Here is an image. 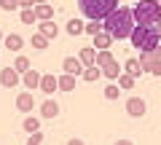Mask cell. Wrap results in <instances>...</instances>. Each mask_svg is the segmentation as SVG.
<instances>
[{"label":"cell","mask_w":161,"mask_h":145,"mask_svg":"<svg viewBox=\"0 0 161 145\" xmlns=\"http://www.w3.org/2000/svg\"><path fill=\"white\" fill-rule=\"evenodd\" d=\"M35 16H38V22H51V19H54V6H51V3H40V6H35Z\"/></svg>","instance_id":"12"},{"label":"cell","mask_w":161,"mask_h":145,"mask_svg":"<svg viewBox=\"0 0 161 145\" xmlns=\"http://www.w3.org/2000/svg\"><path fill=\"white\" fill-rule=\"evenodd\" d=\"M24 132H30V134L40 132V121L35 116H27V118H24Z\"/></svg>","instance_id":"23"},{"label":"cell","mask_w":161,"mask_h":145,"mask_svg":"<svg viewBox=\"0 0 161 145\" xmlns=\"http://www.w3.org/2000/svg\"><path fill=\"white\" fill-rule=\"evenodd\" d=\"M80 62H83V67H94L97 64V48H92V46H86V48H80Z\"/></svg>","instance_id":"14"},{"label":"cell","mask_w":161,"mask_h":145,"mask_svg":"<svg viewBox=\"0 0 161 145\" xmlns=\"http://www.w3.org/2000/svg\"><path fill=\"white\" fill-rule=\"evenodd\" d=\"M32 46L38 48V51H43V48H48V38H46V35H40V32H35L32 35Z\"/></svg>","instance_id":"25"},{"label":"cell","mask_w":161,"mask_h":145,"mask_svg":"<svg viewBox=\"0 0 161 145\" xmlns=\"http://www.w3.org/2000/svg\"><path fill=\"white\" fill-rule=\"evenodd\" d=\"M3 41H6V35H3V30H0V43H3Z\"/></svg>","instance_id":"35"},{"label":"cell","mask_w":161,"mask_h":145,"mask_svg":"<svg viewBox=\"0 0 161 145\" xmlns=\"http://www.w3.org/2000/svg\"><path fill=\"white\" fill-rule=\"evenodd\" d=\"M57 32H59V27L54 24V19H51V22H40V35H46L48 41L57 38Z\"/></svg>","instance_id":"19"},{"label":"cell","mask_w":161,"mask_h":145,"mask_svg":"<svg viewBox=\"0 0 161 145\" xmlns=\"http://www.w3.org/2000/svg\"><path fill=\"white\" fill-rule=\"evenodd\" d=\"M99 75H102V67H97V64H94V67H86V70H83V75H80V78H83V81H89V83H94Z\"/></svg>","instance_id":"22"},{"label":"cell","mask_w":161,"mask_h":145,"mask_svg":"<svg viewBox=\"0 0 161 145\" xmlns=\"http://www.w3.org/2000/svg\"><path fill=\"white\" fill-rule=\"evenodd\" d=\"M38 16H35V8H24L22 11V24H35Z\"/></svg>","instance_id":"27"},{"label":"cell","mask_w":161,"mask_h":145,"mask_svg":"<svg viewBox=\"0 0 161 145\" xmlns=\"http://www.w3.org/2000/svg\"><path fill=\"white\" fill-rule=\"evenodd\" d=\"M3 46L8 48V51H22V46H24V38L22 35H6V41H3Z\"/></svg>","instance_id":"15"},{"label":"cell","mask_w":161,"mask_h":145,"mask_svg":"<svg viewBox=\"0 0 161 145\" xmlns=\"http://www.w3.org/2000/svg\"><path fill=\"white\" fill-rule=\"evenodd\" d=\"M124 70H126V75H132V78H137V75H142V73H145L142 64H140V59H126Z\"/></svg>","instance_id":"18"},{"label":"cell","mask_w":161,"mask_h":145,"mask_svg":"<svg viewBox=\"0 0 161 145\" xmlns=\"http://www.w3.org/2000/svg\"><path fill=\"white\" fill-rule=\"evenodd\" d=\"M16 108H19L22 113H30V110L35 108V97H32L30 92H22V94L16 97Z\"/></svg>","instance_id":"10"},{"label":"cell","mask_w":161,"mask_h":145,"mask_svg":"<svg viewBox=\"0 0 161 145\" xmlns=\"http://www.w3.org/2000/svg\"><path fill=\"white\" fill-rule=\"evenodd\" d=\"M158 6H161V3H158Z\"/></svg>","instance_id":"39"},{"label":"cell","mask_w":161,"mask_h":145,"mask_svg":"<svg viewBox=\"0 0 161 145\" xmlns=\"http://www.w3.org/2000/svg\"><path fill=\"white\" fill-rule=\"evenodd\" d=\"M40 142H43V132H35L27 137V145H40Z\"/></svg>","instance_id":"31"},{"label":"cell","mask_w":161,"mask_h":145,"mask_svg":"<svg viewBox=\"0 0 161 145\" xmlns=\"http://www.w3.org/2000/svg\"><path fill=\"white\" fill-rule=\"evenodd\" d=\"M102 30H105V24H102V22H89V24H86V32L92 35V38H94V35H99Z\"/></svg>","instance_id":"28"},{"label":"cell","mask_w":161,"mask_h":145,"mask_svg":"<svg viewBox=\"0 0 161 145\" xmlns=\"http://www.w3.org/2000/svg\"><path fill=\"white\" fill-rule=\"evenodd\" d=\"M67 145H83V140H78V137H73V140H67Z\"/></svg>","instance_id":"32"},{"label":"cell","mask_w":161,"mask_h":145,"mask_svg":"<svg viewBox=\"0 0 161 145\" xmlns=\"http://www.w3.org/2000/svg\"><path fill=\"white\" fill-rule=\"evenodd\" d=\"M67 32H70V35H73V38H75V35L86 32V24L80 22V19H70V22H67Z\"/></svg>","instance_id":"21"},{"label":"cell","mask_w":161,"mask_h":145,"mask_svg":"<svg viewBox=\"0 0 161 145\" xmlns=\"http://www.w3.org/2000/svg\"><path fill=\"white\" fill-rule=\"evenodd\" d=\"M78 8L89 22H105L118 8V0H78Z\"/></svg>","instance_id":"3"},{"label":"cell","mask_w":161,"mask_h":145,"mask_svg":"<svg viewBox=\"0 0 161 145\" xmlns=\"http://www.w3.org/2000/svg\"><path fill=\"white\" fill-rule=\"evenodd\" d=\"M134 22L137 24H158L161 22V6L156 0H140V3H134Z\"/></svg>","instance_id":"4"},{"label":"cell","mask_w":161,"mask_h":145,"mask_svg":"<svg viewBox=\"0 0 161 145\" xmlns=\"http://www.w3.org/2000/svg\"><path fill=\"white\" fill-rule=\"evenodd\" d=\"M102 24H105V32H108L113 41L132 38L134 27H137V22H134V8H124V6H118Z\"/></svg>","instance_id":"1"},{"label":"cell","mask_w":161,"mask_h":145,"mask_svg":"<svg viewBox=\"0 0 161 145\" xmlns=\"http://www.w3.org/2000/svg\"><path fill=\"white\" fill-rule=\"evenodd\" d=\"M62 70L67 73V75H75V78H78V75H83V70H86V67H83V62H80V59L64 57V59H62Z\"/></svg>","instance_id":"9"},{"label":"cell","mask_w":161,"mask_h":145,"mask_svg":"<svg viewBox=\"0 0 161 145\" xmlns=\"http://www.w3.org/2000/svg\"><path fill=\"white\" fill-rule=\"evenodd\" d=\"M97 67H102V75L110 78V81H118L124 73H121L118 62L113 59V54L110 51H97Z\"/></svg>","instance_id":"5"},{"label":"cell","mask_w":161,"mask_h":145,"mask_svg":"<svg viewBox=\"0 0 161 145\" xmlns=\"http://www.w3.org/2000/svg\"><path fill=\"white\" fill-rule=\"evenodd\" d=\"M156 27H158V32H161V22H158V24H156Z\"/></svg>","instance_id":"36"},{"label":"cell","mask_w":161,"mask_h":145,"mask_svg":"<svg viewBox=\"0 0 161 145\" xmlns=\"http://www.w3.org/2000/svg\"><path fill=\"white\" fill-rule=\"evenodd\" d=\"M22 81V75L16 73V67H3V73H0V83H3V89H14L16 83Z\"/></svg>","instance_id":"8"},{"label":"cell","mask_w":161,"mask_h":145,"mask_svg":"<svg viewBox=\"0 0 161 145\" xmlns=\"http://www.w3.org/2000/svg\"><path fill=\"white\" fill-rule=\"evenodd\" d=\"M140 64H142L145 73H150V75L161 78V59H156L153 54H140Z\"/></svg>","instance_id":"6"},{"label":"cell","mask_w":161,"mask_h":145,"mask_svg":"<svg viewBox=\"0 0 161 145\" xmlns=\"http://www.w3.org/2000/svg\"><path fill=\"white\" fill-rule=\"evenodd\" d=\"M129 41L134 48H140V54H150L156 46H161V32L156 24H137Z\"/></svg>","instance_id":"2"},{"label":"cell","mask_w":161,"mask_h":145,"mask_svg":"<svg viewBox=\"0 0 161 145\" xmlns=\"http://www.w3.org/2000/svg\"><path fill=\"white\" fill-rule=\"evenodd\" d=\"M137 3H140V0H137Z\"/></svg>","instance_id":"38"},{"label":"cell","mask_w":161,"mask_h":145,"mask_svg":"<svg viewBox=\"0 0 161 145\" xmlns=\"http://www.w3.org/2000/svg\"><path fill=\"white\" fill-rule=\"evenodd\" d=\"M118 86H121V89H132V86H134V78H132V75H126V73H124V75L118 78Z\"/></svg>","instance_id":"30"},{"label":"cell","mask_w":161,"mask_h":145,"mask_svg":"<svg viewBox=\"0 0 161 145\" xmlns=\"http://www.w3.org/2000/svg\"><path fill=\"white\" fill-rule=\"evenodd\" d=\"M40 73H35V70H30V73H24L22 75V81H24V86L27 89H40Z\"/></svg>","instance_id":"17"},{"label":"cell","mask_w":161,"mask_h":145,"mask_svg":"<svg viewBox=\"0 0 161 145\" xmlns=\"http://www.w3.org/2000/svg\"><path fill=\"white\" fill-rule=\"evenodd\" d=\"M115 145H134L132 140H115Z\"/></svg>","instance_id":"34"},{"label":"cell","mask_w":161,"mask_h":145,"mask_svg":"<svg viewBox=\"0 0 161 145\" xmlns=\"http://www.w3.org/2000/svg\"><path fill=\"white\" fill-rule=\"evenodd\" d=\"M113 46V38H110L108 32H99V35H94V48H97V51H108V48Z\"/></svg>","instance_id":"16"},{"label":"cell","mask_w":161,"mask_h":145,"mask_svg":"<svg viewBox=\"0 0 161 145\" xmlns=\"http://www.w3.org/2000/svg\"><path fill=\"white\" fill-rule=\"evenodd\" d=\"M73 89H75V75L62 73V75H59V92H73Z\"/></svg>","instance_id":"20"},{"label":"cell","mask_w":161,"mask_h":145,"mask_svg":"<svg viewBox=\"0 0 161 145\" xmlns=\"http://www.w3.org/2000/svg\"><path fill=\"white\" fill-rule=\"evenodd\" d=\"M40 116L43 118H57L59 116V102L57 99H46V102L40 105Z\"/></svg>","instance_id":"11"},{"label":"cell","mask_w":161,"mask_h":145,"mask_svg":"<svg viewBox=\"0 0 161 145\" xmlns=\"http://www.w3.org/2000/svg\"><path fill=\"white\" fill-rule=\"evenodd\" d=\"M118 94H121L118 83H108V86H105V97H108V99H118Z\"/></svg>","instance_id":"26"},{"label":"cell","mask_w":161,"mask_h":145,"mask_svg":"<svg viewBox=\"0 0 161 145\" xmlns=\"http://www.w3.org/2000/svg\"><path fill=\"white\" fill-rule=\"evenodd\" d=\"M14 67H16V73H19V75H24V73H30V70H32V67H30V59H27V57H16Z\"/></svg>","instance_id":"24"},{"label":"cell","mask_w":161,"mask_h":145,"mask_svg":"<svg viewBox=\"0 0 161 145\" xmlns=\"http://www.w3.org/2000/svg\"><path fill=\"white\" fill-rule=\"evenodd\" d=\"M150 54H153L156 59H161V46H156V48H153V51H150Z\"/></svg>","instance_id":"33"},{"label":"cell","mask_w":161,"mask_h":145,"mask_svg":"<svg viewBox=\"0 0 161 145\" xmlns=\"http://www.w3.org/2000/svg\"><path fill=\"white\" fill-rule=\"evenodd\" d=\"M156 3H161V0H156Z\"/></svg>","instance_id":"37"},{"label":"cell","mask_w":161,"mask_h":145,"mask_svg":"<svg viewBox=\"0 0 161 145\" xmlns=\"http://www.w3.org/2000/svg\"><path fill=\"white\" fill-rule=\"evenodd\" d=\"M145 110H148V105H145L142 97H129V99H126V113H129L132 118H142Z\"/></svg>","instance_id":"7"},{"label":"cell","mask_w":161,"mask_h":145,"mask_svg":"<svg viewBox=\"0 0 161 145\" xmlns=\"http://www.w3.org/2000/svg\"><path fill=\"white\" fill-rule=\"evenodd\" d=\"M59 89V78L57 75H43L40 78V92L43 94H54Z\"/></svg>","instance_id":"13"},{"label":"cell","mask_w":161,"mask_h":145,"mask_svg":"<svg viewBox=\"0 0 161 145\" xmlns=\"http://www.w3.org/2000/svg\"><path fill=\"white\" fill-rule=\"evenodd\" d=\"M0 8H3V11H16V8H22V6H19V0H0Z\"/></svg>","instance_id":"29"}]
</instances>
